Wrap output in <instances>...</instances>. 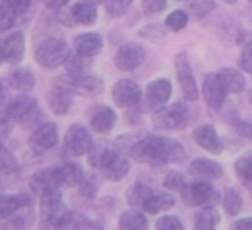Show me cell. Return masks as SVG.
Returning <instances> with one entry per match:
<instances>
[{
    "mask_svg": "<svg viewBox=\"0 0 252 230\" xmlns=\"http://www.w3.org/2000/svg\"><path fill=\"white\" fill-rule=\"evenodd\" d=\"M17 168V164L14 160L12 153L9 150H5L3 146H0V173H10Z\"/></svg>",
    "mask_w": 252,
    "mask_h": 230,
    "instance_id": "obj_38",
    "label": "cell"
},
{
    "mask_svg": "<svg viewBox=\"0 0 252 230\" xmlns=\"http://www.w3.org/2000/svg\"><path fill=\"white\" fill-rule=\"evenodd\" d=\"M115 120H117L115 112L110 107H106V105H100V107L93 112V115H91V127H93L96 132L105 134L112 131V127L115 126Z\"/></svg>",
    "mask_w": 252,
    "mask_h": 230,
    "instance_id": "obj_22",
    "label": "cell"
},
{
    "mask_svg": "<svg viewBox=\"0 0 252 230\" xmlns=\"http://www.w3.org/2000/svg\"><path fill=\"white\" fill-rule=\"evenodd\" d=\"M189 124V112L182 103L156 108L153 115V126L159 131H179Z\"/></svg>",
    "mask_w": 252,
    "mask_h": 230,
    "instance_id": "obj_3",
    "label": "cell"
},
{
    "mask_svg": "<svg viewBox=\"0 0 252 230\" xmlns=\"http://www.w3.org/2000/svg\"><path fill=\"white\" fill-rule=\"evenodd\" d=\"M120 229L126 230H139L148 227V220L141 211H126L119 220Z\"/></svg>",
    "mask_w": 252,
    "mask_h": 230,
    "instance_id": "obj_30",
    "label": "cell"
},
{
    "mask_svg": "<svg viewBox=\"0 0 252 230\" xmlns=\"http://www.w3.org/2000/svg\"><path fill=\"white\" fill-rule=\"evenodd\" d=\"M93 144V139H91V134L88 132L84 127L81 126H72L65 134V146L72 151L76 157H81V155L88 153Z\"/></svg>",
    "mask_w": 252,
    "mask_h": 230,
    "instance_id": "obj_14",
    "label": "cell"
},
{
    "mask_svg": "<svg viewBox=\"0 0 252 230\" xmlns=\"http://www.w3.org/2000/svg\"><path fill=\"white\" fill-rule=\"evenodd\" d=\"M226 95L228 93H226L225 88H223V83L218 74H208V76L204 77V83H202V97H204V101L208 103L209 108L220 110V108L225 105Z\"/></svg>",
    "mask_w": 252,
    "mask_h": 230,
    "instance_id": "obj_8",
    "label": "cell"
},
{
    "mask_svg": "<svg viewBox=\"0 0 252 230\" xmlns=\"http://www.w3.org/2000/svg\"><path fill=\"white\" fill-rule=\"evenodd\" d=\"M91 2H101V0H91Z\"/></svg>",
    "mask_w": 252,
    "mask_h": 230,
    "instance_id": "obj_49",
    "label": "cell"
},
{
    "mask_svg": "<svg viewBox=\"0 0 252 230\" xmlns=\"http://www.w3.org/2000/svg\"><path fill=\"white\" fill-rule=\"evenodd\" d=\"M180 194H182L184 203L192 208L218 201V191L209 184V180H196V182L186 184Z\"/></svg>",
    "mask_w": 252,
    "mask_h": 230,
    "instance_id": "obj_4",
    "label": "cell"
},
{
    "mask_svg": "<svg viewBox=\"0 0 252 230\" xmlns=\"http://www.w3.org/2000/svg\"><path fill=\"white\" fill-rule=\"evenodd\" d=\"M239 67L247 74H252V41L242 48V54L239 57Z\"/></svg>",
    "mask_w": 252,
    "mask_h": 230,
    "instance_id": "obj_40",
    "label": "cell"
},
{
    "mask_svg": "<svg viewBox=\"0 0 252 230\" xmlns=\"http://www.w3.org/2000/svg\"><path fill=\"white\" fill-rule=\"evenodd\" d=\"M79 186H81V193L84 196H93L94 191H96V182H94L93 175H84L83 173V179H81Z\"/></svg>",
    "mask_w": 252,
    "mask_h": 230,
    "instance_id": "obj_41",
    "label": "cell"
},
{
    "mask_svg": "<svg viewBox=\"0 0 252 230\" xmlns=\"http://www.w3.org/2000/svg\"><path fill=\"white\" fill-rule=\"evenodd\" d=\"M192 139L196 141L197 146L206 150L208 153L218 155L223 151V143L218 136V131L213 124H202V126L196 127L192 132Z\"/></svg>",
    "mask_w": 252,
    "mask_h": 230,
    "instance_id": "obj_10",
    "label": "cell"
},
{
    "mask_svg": "<svg viewBox=\"0 0 252 230\" xmlns=\"http://www.w3.org/2000/svg\"><path fill=\"white\" fill-rule=\"evenodd\" d=\"M223 208L228 213V217H235L242 210V196L239 194V191L235 187H228L225 191V196H223Z\"/></svg>",
    "mask_w": 252,
    "mask_h": 230,
    "instance_id": "obj_31",
    "label": "cell"
},
{
    "mask_svg": "<svg viewBox=\"0 0 252 230\" xmlns=\"http://www.w3.org/2000/svg\"><path fill=\"white\" fill-rule=\"evenodd\" d=\"M98 19V10L91 0H81L74 3L69 10V24H81V26H91Z\"/></svg>",
    "mask_w": 252,
    "mask_h": 230,
    "instance_id": "obj_16",
    "label": "cell"
},
{
    "mask_svg": "<svg viewBox=\"0 0 252 230\" xmlns=\"http://www.w3.org/2000/svg\"><path fill=\"white\" fill-rule=\"evenodd\" d=\"M57 141H59V132H57L55 124H43L30 137L31 148L36 153H45V151L52 150L57 144Z\"/></svg>",
    "mask_w": 252,
    "mask_h": 230,
    "instance_id": "obj_12",
    "label": "cell"
},
{
    "mask_svg": "<svg viewBox=\"0 0 252 230\" xmlns=\"http://www.w3.org/2000/svg\"><path fill=\"white\" fill-rule=\"evenodd\" d=\"M220 224V215L215 208H204L194 215V227L199 230H211Z\"/></svg>",
    "mask_w": 252,
    "mask_h": 230,
    "instance_id": "obj_28",
    "label": "cell"
},
{
    "mask_svg": "<svg viewBox=\"0 0 252 230\" xmlns=\"http://www.w3.org/2000/svg\"><path fill=\"white\" fill-rule=\"evenodd\" d=\"M34 108H36V100H33V98H30V97H19L16 101H12V103L9 105L7 115H9L10 119L23 122L24 119H28V117L33 114Z\"/></svg>",
    "mask_w": 252,
    "mask_h": 230,
    "instance_id": "obj_24",
    "label": "cell"
},
{
    "mask_svg": "<svg viewBox=\"0 0 252 230\" xmlns=\"http://www.w3.org/2000/svg\"><path fill=\"white\" fill-rule=\"evenodd\" d=\"M233 229H246V230H252V217H249V218H242V220L235 222V224H233Z\"/></svg>",
    "mask_w": 252,
    "mask_h": 230,
    "instance_id": "obj_44",
    "label": "cell"
},
{
    "mask_svg": "<svg viewBox=\"0 0 252 230\" xmlns=\"http://www.w3.org/2000/svg\"><path fill=\"white\" fill-rule=\"evenodd\" d=\"M156 229H161V230H182L184 225H182V222H180L177 217H173V215H165V217H161L158 222H156Z\"/></svg>",
    "mask_w": 252,
    "mask_h": 230,
    "instance_id": "obj_39",
    "label": "cell"
},
{
    "mask_svg": "<svg viewBox=\"0 0 252 230\" xmlns=\"http://www.w3.org/2000/svg\"><path fill=\"white\" fill-rule=\"evenodd\" d=\"M175 70H177V77H179V84L182 88L184 97L189 101H196L199 98V88H197V83L194 79L192 74V67L189 64V59L187 55L179 54L175 57Z\"/></svg>",
    "mask_w": 252,
    "mask_h": 230,
    "instance_id": "obj_6",
    "label": "cell"
},
{
    "mask_svg": "<svg viewBox=\"0 0 252 230\" xmlns=\"http://www.w3.org/2000/svg\"><path fill=\"white\" fill-rule=\"evenodd\" d=\"M76 90L83 95H96V93H101L103 90V81L98 79L94 76H86L83 77L81 81H77L76 84Z\"/></svg>",
    "mask_w": 252,
    "mask_h": 230,
    "instance_id": "obj_33",
    "label": "cell"
},
{
    "mask_svg": "<svg viewBox=\"0 0 252 230\" xmlns=\"http://www.w3.org/2000/svg\"><path fill=\"white\" fill-rule=\"evenodd\" d=\"M31 5V0H2L0 2V31L14 26L16 19L23 16Z\"/></svg>",
    "mask_w": 252,
    "mask_h": 230,
    "instance_id": "obj_11",
    "label": "cell"
},
{
    "mask_svg": "<svg viewBox=\"0 0 252 230\" xmlns=\"http://www.w3.org/2000/svg\"><path fill=\"white\" fill-rule=\"evenodd\" d=\"M2 47V55L3 60H7L9 64H19L24 57V36L21 31L9 34L3 38V41L0 43Z\"/></svg>",
    "mask_w": 252,
    "mask_h": 230,
    "instance_id": "obj_19",
    "label": "cell"
},
{
    "mask_svg": "<svg viewBox=\"0 0 252 230\" xmlns=\"http://www.w3.org/2000/svg\"><path fill=\"white\" fill-rule=\"evenodd\" d=\"M187 21H189V17H187V12L186 10H173L172 14H168L165 19V24L168 30L172 31H180L184 30V28L187 26Z\"/></svg>",
    "mask_w": 252,
    "mask_h": 230,
    "instance_id": "obj_35",
    "label": "cell"
},
{
    "mask_svg": "<svg viewBox=\"0 0 252 230\" xmlns=\"http://www.w3.org/2000/svg\"><path fill=\"white\" fill-rule=\"evenodd\" d=\"M173 206H175V197L168 193H151L141 204V208L150 215L163 213V211L172 210Z\"/></svg>",
    "mask_w": 252,
    "mask_h": 230,
    "instance_id": "obj_20",
    "label": "cell"
},
{
    "mask_svg": "<svg viewBox=\"0 0 252 230\" xmlns=\"http://www.w3.org/2000/svg\"><path fill=\"white\" fill-rule=\"evenodd\" d=\"M10 86L17 91H31L34 88V76L28 69H16L9 76Z\"/></svg>",
    "mask_w": 252,
    "mask_h": 230,
    "instance_id": "obj_27",
    "label": "cell"
},
{
    "mask_svg": "<svg viewBox=\"0 0 252 230\" xmlns=\"http://www.w3.org/2000/svg\"><path fill=\"white\" fill-rule=\"evenodd\" d=\"M103 48V38L98 33H84L74 40V50L79 57H96Z\"/></svg>",
    "mask_w": 252,
    "mask_h": 230,
    "instance_id": "obj_18",
    "label": "cell"
},
{
    "mask_svg": "<svg viewBox=\"0 0 252 230\" xmlns=\"http://www.w3.org/2000/svg\"><path fill=\"white\" fill-rule=\"evenodd\" d=\"M3 62V55H2V47H0V64Z\"/></svg>",
    "mask_w": 252,
    "mask_h": 230,
    "instance_id": "obj_47",
    "label": "cell"
},
{
    "mask_svg": "<svg viewBox=\"0 0 252 230\" xmlns=\"http://www.w3.org/2000/svg\"><path fill=\"white\" fill-rule=\"evenodd\" d=\"M220 79L223 83V88H225L226 93H242L244 88H246V77L240 72L239 69H233V67H223L218 72Z\"/></svg>",
    "mask_w": 252,
    "mask_h": 230,
    "instance_id": "obj_21",
    "label": "cell"
},
{
    "mask_svg": "<svg viewBox=\"0 0 252 230\" xmlns=\"http://www.w3.org/2000/svg\"><path fill=\"white\" fill-rule=\"evenodd\" d=\"M41 2H43L45 5L48 7V9H52V10H60L62 7H65L67 3H69V0H41Z\"/></svg>",
    "mask_w": 252,
    "mask_h": 230,
    "instance_id": "obj_43",
    "label": "cell"
},
{
    "mask_svg": "<svg viewBox=\"0 0 252 230\" xmlns=\"http://www.w3.org/2000/svg\"><path fill=\"white\" fill-rule=\"evenodd\" d=\"M172 97V83L168 79H155L146 88V103L151 108H159Z\"/></svg>",
    "mask_w": 252,
    "mask_h": 230,
    "instance_id": "obj_15",
    "label": "cell"
},
{
    "mask_svg": "<svg viewBox=\"0 0 252 230\" xmlns=\"http://www.w3.org/2000/svg\"><path fill=\"white\" fill-rule=\"evenodd\" d=\"M48 105L53 110V114L57 115H62L69 110V105H70V97L65 90L62 88H53V90L48 93Z\"/></svg>",
    "mask_w": 252,
    "mask_h": 230,
    "instance_id": "obj_26",
    "label": "cell"
},
{
    "mask_svg": "<svg viewBox=\"0 0 252 230\" xmlns=\"http://www.w3.org/2000/svg\"><path fill=\"white\" fill-rule=\"evenodd\" d=\"M98 168H100L101 173L108 180H120L127 175V172H129V168H130V164L124 155L119 153V151L106 148V150L103 151L100 162H98Z\"/></svg>",
    "mask_w": 252,
    "mask_h": 230,
    "instance_id": "obj_5",
    "label": "cell"
},
{
    "mask_svg": "<svg viewBox=\"0 0 252 230\" xmlns=\"http://www.w3.org/2000/svg\"><path fill=\"white\" fill-rule=\"evenodd\" d=\"M113 101L119 105L120 108H130L134 105H137L143 97V90L137 83L130 79H122L119 83H115L112 90Z\"/></svg>",
    "mask_w": 252,
    "mask_h": 230,
    "instance_id": "obj_7",
    "label": "cell"
},
{
    "mask_svg": "<svg viewBox=\"0 0 252 230\" xmlns=\"http://www.w3.org/2000/svg\"><path fill=\"white\" fill-rule=\"evenodd\" d=\"M166 7V0H143V9L148 14H158Z\"/></svg>",
    "mask_w": 252,
    "mask_h": 230,
    "instance_id": "obj_42",
    "label": "cell"
},
{
    "mask_svg": "<svg viewBox=\"0 0 252 230\" xmlns=\"http://www.w3.org/2000/svg\"><path fill=\"white\" fill-rule=\"evenodd\" d=\"M146 52L139 43H126L117 50L115 54V66L120 70H134L144 62Z\"/></svg>",
    "mask_w": 252,
    "mask_h": 230,
    "instance_id": "obj_9",
    "label": "cell"
},
{
    "mask_svg": "<svg viewBox=\"0 0 252 230\" xmlns=\"http://www.w3.org/2000/svg\"><path fill=\"white\" fill-rule=\"evenodd\" d=\"M34 57L40 66L55 69L69 59V45L63 38H48L38 45Z\"/></svg>",
    "mask_w": 252,
    "mask_h": 230,
    "instance_id": "obj_2",
    "label": "cell"
},
{
    "mask_svg": "<svg viewBox=\"0 0 252 230\" xmlns=\"http://www.w3.org/2000/svg\"><path fill=\"white\" fill-rule=\"evenodd\" d=\"M242 129H244L242 134H246L247 137H251L252 139V122L251 124H242Z\"/></svg>",
    "mask_w": 252,
    "mask_h": 230,
    "instance_id": "obj_45",
    "label": "cell"
},
{
    "mask_svg": "<svg viewBox=\"0 0 252 230\" xmlns=\"http://www.w3.org/2000/svg\"><path fill=\"white\" fill-rule=\"evenodd\" d=\"M5 100V93H3V88H2V83H0V107H2V101Z\"/></svg>",
    "mask_w": 252,
    "mask_h": 230,
    "instance_id": "obj_46",
    "label": "cell"
},
{
    "mask_svg": "<svg viewBox=\"0 0 252 230\" xmlns=\"http://www.w3.org/2000/svg\"><path fill=\"white\" fill-rule=\"evenodd\" d=\"M184 186H186V177L175 170L166 173L165 180H163V187H166L168 191H177V193H180Z\"/></svg>",
    "mask_w": 252,
    "mask_h": 230,
    "instance_id": "obj_37",
    "label": "cell"
},
{
    "mask_svg": "<svg viewBox=\"0 0 252 230\" xmlns=\"http://www.w3.org/2000/svg\"><path fill=\"white\" fill-rule=\"evenodd\" d=\"M105 2L106 12L112 17H120L129 10V7L132 5L134 0H103Z\"/></svg>",
    "mask_w": 252,
    "mask_h": 230,
    "instance_id": "obj_36",
    "label": "cell"
},
{
    "mask_svg": "<svg viewBox=\"0 0 252 230\" xmlns=\"http://www.w3.org/2000/svg\"><path fill=\"white\" fill-rule=\"evenodd\" d=\"M237 179L242 182V186L252 194V151L246 153L235 162Z\"/></svg>",
    "mask_w": 252,
    "mask_h": 230,
    "instance_id": "obj_25",
    "label": "cell"
},
{
    "mask_svg": "<svg viewBox=\"0 0 252 230\" xmlns=\"http://www.w3.org/2000/svg\"><path fill=\"white\" fill-rule=\"evenodd\" d=\"M223 2H226V3H235L237 0H223Z\"/></svg>",
    "mask_w": 252,
    "mask_h": 230,
    "instance_id": "obj_48",
    "label": "cell"
},
{
    "mask_svg": "<svg viewBox=\"0 0 252 230\" xmlns=\"http://www.w3.org/2000/svg\"><path fill=\"white\" fill-rule=\"evenodd\" d=\"M189 173L199 180H216L223 175V167L209 158H196L190 162Z\"/></svg>",
    "mask_w": 252,
    "mask_h": 230,
    "instance_id": "obj_17",
    "label": "cell"
},
{
    "mask_svg": "<svg viewBox=\"0 0 252 230\" xmlns=\"http://www.w3.org/2000/svg\"><path fill=\"white\" fill-rule=\"evenodd\" d=\"M180 2H184V0H180Z\"/></svg>",
    "mask_w": 252,
    "mask_h": 230,
    "instance_id": "obj_50",
    "label": "cell"
},
{
    "mask_svg": "<svg viewBox=\"0 0 252 230\" xmlns=\"http://www.w3.org/2000/svg\"><path fill=\"white\" fill-rule=\"evenodd\" d=\"M72 217H74V213H70L62 203L57 204L52 211L47 213L48 224H50L52 227H67V225H72Z\"/></svg>",
    "mask_w": 252,
    "mask_h": 230,
    "instance_id": "obj_29",
    "label": "cell"
},
{
    "mask_svg": "<svg viewBox=\"0 0 252 230\" xmlns=\"http://www.w3.org/2000/svg\"><path fill=\"white\" fill-rule=\"evenodd\" d=\"M30 196L26 194H17V196H10V194H2L0 196V218H7L19 211L21 208L30 206Z\"/></svg>",
    "mask_w": 252,
    "mask_h": 230,
    "instance_id": "obj_23",
    "label": "cell"
},
{
    "mask_svg": "<svg viewBox=\"0 0 252 230\" xmlns=\"http://www.w3.org/2000/svg\"><path fill=\"white\" fill-rule=\"evenodd\" d=\"M60 175H62V186H79L83 179V170L77 165L69 164L60 168Z\"/></svg>",
    "mask_w": 252,
    "mask_h": 230,
    "instance_id": "obj_34",
    "label": "cell"
},
{
    "mask_svg": "<svg viewBox=\"0 0 252 230\" xmlns=\"http://www.w3.org/2000/svg\"><path fill=\"white\" fill-rule=\"evenodd\" d=\"M151 193L153 191H151L150 186L137 182V184H134L129 191H127V203H129L130 206H141V204L144 203V199H146Z\"/></svg>",
    "mask_w": 252,
    "mask_h": 230,
    "instance_id": "obj_32",
    "label": "cell"
},
{
    "mask_svg": "<svg viewBox=\"0 0 252 230\" xmlns=\"http://www.w3.org/2000/svg\"><path fill=\"white\" fill-rule=\"evenodd\" d=\"M130 155L141 164L161 167L165 164H180L186 158V150L179 141L163 136H148L132 144Z\"/></svg>",
    "mask_w": 252,
    "mask_h": 230,
    "instance_id": "obj_1",
    "label": "cell"
},
{
    "mask_svg": "<svg viewBox=\"0 0 252 230\" xmlns=\"http://www.w3.org/2000/svg\"><path fill=\"white\" fill-rule=\"evenodd\" d=\"M31 189L34 194L41 196V194L53 191L57 187L62 186V175H60V168H47V170L36 172L30 180Z\"/></svg>",
    "mask_w": 252,
    "mask_h": 230,
    "instance_id": "obj_13",
    "label": "cell"
}]
</instances>
